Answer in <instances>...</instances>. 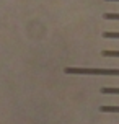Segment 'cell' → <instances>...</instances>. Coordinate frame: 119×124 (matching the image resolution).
<instances>
[{
    "label": "cell",
    "instance_id": "3",
    "mask_svg": "<svg viewBox=\"0 0 119 124\" xmlns=\"http://www.w3.org/2000/svg\"><path fill=\"white\" fill-rule=\"evenodd\" d=\"M101 93H104V95H119V88H111V87H103L101 88Z\"/></svg>",
    "mask_w": 119,
    "mask_h": 124
},
{
    "label": "cell",
    "instance_id": "2",
    "mask_svg": "<svg viewBox=\"0 0 119 124\" xmlns=\"http://www.w3.org/2000/svg\"><path fill=\"white\" fill-rule=\"evenodd\" d=\"M101 113H119V106H100Z\"/></svg>",
    "mask_w": 119,
    "mask_h": 124
},
{
    "label": "cell",
    "instance_id": "5",
    "mask_svg": "<svg viewBox=\"0 0 119 124\" xmlns=\"http://www.w3.org/2000/svg\"><path fill=\"white\" fill-rule=\"evenodd\" d=\"M103 38H106V39H119V33H113V31H104V33H103Z\"/></svg>",
    "mask_w": 119,
    "mask_h": 124
},
{
    "label": "cell",
    "instance_id": "6",
    "mask_svg": "<svg viewBox=\"0 0 119 124\" xmlns=\"http://www.w3.org/2000/svg\"><path fill=\"white\" fill-rule=\"evenodd\" d=\"M103 18L104 20H119V13H104Z\"/></svg>",
    "mask_w": 119,
    "mask_h": 124
},
{
    "label": "cell",
    "instance_id": "1",
    "mask_svg": "<svg viewBox=\"0 0 119 124\" xmlns=\"http://www.w3.org/2000/svg\"><path fill=\"white\" fill-rule=\"evenodd\" d=\"M65 74L70 75H119V69H83V67H65Z\"/></svg>",
    "mask_w": 119,
    "mask_h": 124
},
{
    "label": "cell",
    "instance_id": "4",
    "mask_svg": "<svg viewBox=\"0 0 119 124\" xmlns=\"http://www.w3.org/2000/svg\"><path fill=\"white\" fill-rule=\"evenodd\" d=\"M101 56L104 57H119V51H101Z\"/></svg>",
    "mask_w": 119,
    "mask_h": 124
},
{
    "label": "cell",
    "instance_id": "7",
    "mask_svg": "<svg viewBox=\"0 0 119 124\" xmlns=\"http://www.w3.org/2000/svg\"><path fill=\"white\" fill-rule=\"evenodd\" d=\"M106 2H119V0H106Z\"/></svg>",
    "mask_w": 119,
    "mask_h": 124
}]
</instances>
